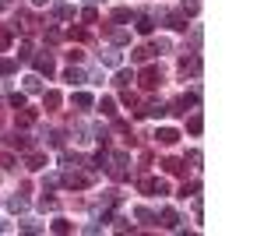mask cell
Instances as JSON below:
<instances>
[{
  "label": "cell",
  "mask_w": 264,
  "mask_h": 236,
  "mask_svg": "<svg viewBox=\"0 0 264 236\" xmlns=\"http://www.w3.org/2000/svg\"><path fill=\"white\" fill-rule=\"evenodd\" d=\"M32 124H35V113H32V109L18 113V127H32Z\"/></svg>",
  "instance_id": "cell-27"
},
{
  "label": "cell",
  "mask_w": 264,
  "mask_h": 236,
  "mask_svg": "<svg viewBox=\"0 0 264 236\" xmlns=\"http://www.w3.org/2000/svg\"><path fill=\"white\" fill-rule=\"evenodd\" d=\"M134 78H137L134 71H127V67H120V71H117V78H113V85H120V88H131V81H134Z\"/></svg>",
  "instance_id": "cell-8"
},
{
  "label": "cell",
  "mask_w": 264,
  "mask_h": 236,
  "mask_svg": "<svg viewBox=\"0 0 264 236\" xmlns=\"http://www.w3.org/2000/svg\"><path fill=\"white\" fill-rule=\"evenodd\" d=\"M11 106H18V109H21V106H25V95H21V92H14V95H11Z\"/></svg>",
  "instance_id": "cell-41"
},
{
  "label": "cell",
  "mask_w": 264,
  "mask_h": 236,
  "mask_svg": "<svg viewBox=\"0 0 264 236\" xmlns=\"http://www.w3.org/2000/svg\"><path fill=\"white\" fill-rule=\"evenodd\" d=\"M92 102H95V99H92L88 92H74V106H78V109H88Z\"/></svg>",
  "instance_id": "cell-23"
},
{
  "label": "cell",
  "mask_w": 264,
  "mask_h": 236,
  "mask_svg": "<svg viewBox=\"0 0 264 236\" xmlns=\"http://www.w3.org/2000/svg\"><path fill=\"white\" fill-rule=\"evenodd\" d=\"M50 229H53V233H60V236H64V233H70V229H74V226H70V222H67V219H53V226H50Z\"/></svg>",
  "instance_id": "cell-26"
},
{
  "label": "cell",
  "mask_w": 264,
  "mask_h": 236,
  "mask_svg": "<svg viewBox=\"0 0 264 236\" xmlns=\"http://www.w3.org/2000/svg\"><path fill=\"white\" fill-rule=\"evenodd\" d=\"M201 71V57L198 53H191V57H180V74L187 78V74H198Z\"/></svg>",
  "instance_id": "cell-4"
},
{
  "label": "cell",
  "mask_w": 264,
  "mask_h": 236,
  "mask_svg": "<svg viewBox=\"0 0 264 236\" xmlns=\"http://www.w3.org/2000/svg\"><path fill=\"white\" fill-rule=\"evenodd\" d=\"M64 81H70V85H81V81H85V74H81L78 67H70V71H64Z\"/></svg>",
  "instance_id": "cell-22"
},
{
  "label": "cell",
  "mask_w": 264,
  "mask_h": 236,
  "mask_svg": "<svg viewBox=\"0 0 264 236\" xmlns=\"http://www.w3.org/2000/svg\"><path fill=\"white\" fill-rule=\"evenodd\" d=\"M159 18H162V21H166V25H169L173 32H183V28H187V18H180V14H169V11H159Z\"/></svg>",
  "instance_id": "cell-6"
},
{
  "label": "cell",
  "mask_w": 264,
  "mask_h": 236,
  "mask_svg": "<svg viewBox=\"0 0 264 236\" xmlns=\"http://www.w3.org/2000/svg\"><path fill=\"white\" fill-rule=\"evenodd\" d=\"M25 88H28V92H39L43 85H39V78H35V74H28V78H25Z\"/></svg>",
  "instance_id": "cell-36"
},
{
  "label": "cell",
  "mask_w": 264,
  "mask_h": 236,
  "mask_svg": "<svg viewBox=\"0 0 264 236\" xmlns=\"http://www.w3.org/2000/svg\"><path fill=\"white\" fill-rule=\"evenodd\" d=\"M81 57H85V50H70V53H67L70 64H81Z\"/></svg>",
  "instance_id": "cell-38"
},
{
  "label": "cell",
  "mask_w": 264,
  "mask_h": 236,
  "mask_svg": "<svg viewBox=\"0 0 264 236\" xmlns=\"http://www.w3.org/2000/svg\"><path fill=\"white\" fill-rule=\"evenodd\" d=\"M99 109H102L106 116H113V113H117V99H113V95H102V99H99Z\"/></svg>",
  "instance_id": "cell-19"
},
{
  "label": "cell",
  "mask_w": 264,
  "mask_h": 236,
  "mask_svg": "<svg viewBox=\"0 0 264 236\" xmlns=\"http://www.w3.org/2000/svg\"><path fill=\"white\" fill-rule=\"evenodd\" d=\"M187 106H198V92H187V95L176 102V113H187Z\"/></svg>",
  "instance_id": "cell-18"
},
{
  "label": "cell",
  "mask_w": 264,
  "mask_h": 236,
  "mask_svg": "<svg viewBox=\"0 0 264 236\" xmlns=\"http://www.w3.org/2000/svg\"><path fill=\"white\" fill-rule=\"evenodd\" d=\"M131 18H134V14H131L127 7H117V11H113V21H120V25H124V21H131Z\"/></svg>",
  "instance_id": "cell-29"
},
{
  "label": "cell",
  "mask_w": 264,
  "mask_h": 236,
  "mask_svg": "<svg viewBox=\"0 0 264 236\" xmlns=\"http://www.w3.org/2000/svg\"><path fill=\"white\" fill-rule=\"evenodd\" d=\"M14 166V155L11 152H0V169H11Z\"/></svg>",
  "instance_id": "cell-35"
},
{
  "label": "cell",
  "mask_w": 264,
  "mask_h": 236,
  "mask_svg": "<svg viewBox=\"0 0 264 236\" xmlns=\"http://www.w3.org/2000/svg\"><path fill=\"white\" fill-rule=\"evenodd\" d=\"M134 81H141V88H159V85H162V71H159V67H144Z\"/></svg>",
  "instance_id": "cell-1"
},
{
  "label": "cell",
  "mask_w": 264,
  "mask_h": 236,
  "mask_svg": "<svg viewBox=\"0 0 264 236\" xmlns=\"http://www.w3.org/2000/svg\"><path fill=\"white\" fill-rule=\"evenodd\" d=\"M88 4H99V0H88Z\"/></svg>",
  "instance_id": "cell-44"
},
{
  "label": "cell",
  "mask_w": 264,
  "mask_h": 236,
  "mask_svg": "<svg viewBox=\"0 0 264 236\" xmlns=\"http://www.w3.org/2000/svg\"><path fill=\"white\" fill-rule=\"evenodd\" d=\"M7 145H11V148H21V152H28V148H32V141H28L25 134H11V138H7Z\"/></svg>",
  "instance_id": "cell-17"
},
{
  "label": "cell",
  "mask_w": 264,
  "mask_h": 236,
  "mask_svg": "<svg viewBox=\"0 0 264 236\" xmlns=\"http://www.w3.org/2000/svg\"><path fill=\"white\" fill-rule=\"evenodd\" d=\"M7 4H11V0H0V7H7Z\"/></svg>",
  "instance_id": "cell-43"
},
{
  "label": "cell",
  "mask_w": 264,
  "mask_h": 236,
  "mask_svg": "<svg viewBox=\"0 0 264 236\" xmlns=\"http://www.w3.org/2000/svg\"><path fill=\"white\" fill-rule=\"evenodd\" d=\"M25 166H28V169H46V155H43V152H32L28 159H25Z\"/></svg>",
  "instance_id": "cell-12"
},
{
  "label": "cell",
  "mask_w": 264,
  "mask_h": 236,
  "mask_svg": "<svg viewBox=\"0 0 264 236\" xmlns=\"http://www.w3.org/2000/svg\"><path fill=\"white\" fill-rule=\"evenodd\" d=\"M159 226H166V229H180V215H176L173 208H166V212H162V222H159Z\"/></svg>",
  "instance_id": "cell-14"
},
{
  "label": "cell",
  "mask_w": 264,
  "mask_h": 236,
  "mask_svg": "<svg viewBox=\"0 0 264 236\" xmlns=\"http://www.w3.org/2000/svg\"><path fill=\"white\" fill-rule=\"evenodd\" d=\"M141 113H144V116H166V113H169V109H166V106H162V102H148V106H144V109H141Z\"/></svg>",
  "instance_id": "cell-20"
},
{
  "label": "cell",
  "mask_w": 264,
  "mask_h": 236,
  "mask_svg": "<svg viewBox=\"0 0 264 236\" xmlns=\"http://www.w3.org/2000/svg\"><path fill=\"white\" fill-rule=\"evenodd\" d=\"M134 28H137L141 35H152V28H155V18H148V14H134Z\"/></svg>",
  "instance_id": "cell-7"
},
{
  "label": "cell",
  "mask_w": 264,
  "mask_h": 236,
  "mask_svg": "<svg viewBox=\"0 0 264 236\" xmlns=\"http://www.w3.org/2000/svg\"><path fill=\"white\" fill-rule=\"evenodd\" d=\"M131 57L141 64V60H148V57H152V50H148V46H137V50H131Z\"/></svg>",
  "instance_id": "cell-30"
},
{
  "label": "cell",
  "mask_w": 264,
  "mask_h": 236,
  "mask_svg": "<svg viewBox=\"0 0 264 236\" xmlns=\"http://www.w3.org/2000/svg\"><path fill=\"white\" fill-rule=\"evenodd\" d=\"M14 67H18L14 60H7V57H0V74H14Z\"/></svg>",
  "instance_id": "cell-33"
},
{
  "label": "cell",
  "mask_w": 264,
  "mask_h": 236,
  "mask_svg": "<svg viewBox=\"0 0 264 236\" xmlns=\"http://www.w3.org/2000/svg\"><path fill=\"white\" fill-rule=\"evenodd\" d=\"M35 71H39V74H46V78H50V74L57 71V64H53V57H50V53H46V57H39V60H35Z\"/></svg>",
  "instance_id": "cell-9"
},
{
  "label": "cell",
  "mask_w": 264,
  "mask_h": 236,
  "mask_svg": "<svg viewBox=\"0 0 264 236\" xmlns=\"http://www.w3.org/2000/svg\"><path fill=\"white\" fill-rule=\"evenodd\" d=\"M57 183H60V180H57V176H46V183H43V194H50V190H53V187H57Z\"/></svg>",
  "instance_id": "cell-40"
},
{
  "label": "cell",
  "mask_w": 264,
  "mask_h": 236,
  "mask_svg": "<svg viewBox=\"0 0 264 236\" xmlns=\"http://www.w3.org/2000/svg\"><path fill=\"white\" fill-rule=\"evenodd\" d=\"M194 194H198V183H183V187H180V198H183V201L194 198Z\"/></svg>",
  "instance_id": "cell-31"
},
{
  "label": "cell",
  "mask_w": 264,
  "mask_h": 236,
  "mask_svg": "<svg viewBox=\"0 0 264 236\" xmlns=\"http://www.w3.org/2000/svg\"><path fill=\"white\" fill-rule=\"evenodd\" d=\"M162 169H166L169 176H180V173H183V162H180V159H166V162H162Z\"/></svg>",
  "instance_id": "cell-21"
},
{
  "label": "cell",
  "mask_w": 264,
  "mask_h": 236,
  "mask_svg": "<svg viewBox=\"0 0 264 236\" xmlns=\"http://www.w3.org/2000/svg\"><path fill=\"white\" fill-rule=\"evenodd\" d=\"M32 4H35V7H43V4H46V0H32Z\"/></svg>",
  "instance_id": "cell-42"
},
{
  "label": "cell",
  "mask_w": 264,
  "mask_h": 236,
  "mask_svg": "<svg viewBox=\"0 0 264 236\" xmlns=\"http://www.w3.org/2000/svg\"><path fill=\"white\" fill-rule=\"evenodd\" d=\"M11 46V28H0V53Z\"/></svg>",
  "instance_id": "cell-34"
},
{
  "label": "cell",
  "mask_w": 264,
  "mask_h": 236,
  "mask_svg": "<svg viewBox=\"0 0 264 236\" xmlns=\"http://www.w3.org/2000/svg\"><path fill=\"white\" fill-rule=\"evenodd\" d=\"M180 7H183V14H191V18H194V14L201 11V0H180Z\"/></svg>",
  "instance_id": "cell-24"
},
{
  "label": "cell",
  "mask_w": 264,
  "mask_h": 236,
  "mask_svg": "<svg viewBox=\"0 0 264 236\" xmlns=\"http://www.w3.org/2000/svg\"><path fill=\"white\" fill-rule=\"evenodd\" d=\"M155 141L169 148V145H176V141H180V131H173V127H159V131H155Z\"/></svg>",
  "instance_id": "cell-5"
},
{
  "label": "cell",
  "mask_w": 264,
  "mask_h": 236,
  "mask_svg": "<svg viewBox=\"0 0 264 236\" xmlns=\"http://www.w3.org/2000/svg\"><path fill=\"white\" fill-rule=\"evenodd\" d=\"M137 187H141V194H169V183L162 176H144Z\"/></svg>",
  "instance_id": "cell-2"
},
{
  "label": "cell",
  "mask_w": 264,
  "mask_h": 236,
  "mask_svg": "<svg viewBox=\"0 0 264 236\" xmlns=\"http://www.w3.org/2000/svg\"><path fill=\"white\" fill-rule=\"evenodd\" d=\"M53 14L67 21V18H74V7H70V4H60V7H53Z\"/></svg>",
  "instance_id": "cell-28"
},
{
  "label": "cell",
  "mask_w": 264,
  "mask_h": 236,
  "mask_svg": "<svg viewBox=\"0 0 264 236\" xmlns=\"http://www.w3.org/2000/svg\"><path fill=\"white\" fill-rule=\"evenodd\" d=\"M187 131H191V134L198 138V134L204 131V116H201V113H194V116H191V120H187Z\"/></svg>",
  "instance_id": "cell-13"
},
{
  "label": "cell",
  "mask_w": 264,
  "mask_h": 236,
  "mask_svg": "<svg viewBox=\"0 0 264 236\" xmlns=\"http://www.w3.org/2000/svg\"><path fill=\"white\" fill-rule=\"evenodd\" d=\"M60 183H64L67 190H85V187L92 183V176H85V173H74V169H70V173H64V180H60Z\"/></svg>",
  "instance_id": "cell-3"
},
{
  "label": "cell",
  "mask_w": 264,
  "mask_h": 236,
  "mask_svg": "<svg viewBox=\"0 0 264 236\" xmlns=\"http://www.w3.org/2000/svg\"><path fill=\"white\" fill-rule=\"evenodd\" d=\"M134 215H137L144 226H159V215H155L152 208H134Z\"/></svg>",
  "instance_id": "cell-11"
},
{
  "label": "cell",
  "mask_w": 264,
  "mask_h": 236,
  "mask_svg": "<svg viewBox=\"0 0 264 236\" xmlns=\"http://www.w3.org/2000/svg\"><path fill=\"white\" fill-rule=\"evenodd\" d=\"M7 208H11V212H28V198L14 194V198H7Z\"/></svg>",
  "instance_id": "cell-16"
},
{
  "label": "cell",
  "mask_w": 264,
  "mask_h": 236,
  "mask_svg": "<svg viewBox=\"0 0 264 236\" xmlns=\"http://www.w3.org/2000/svg\"><path fill=\"white\" fill-rule=\"evenodd\" d=\"M81 18H85V21H95V18H99V11H95V7H85V11H81Z\"/></svg>",
  "instance_id": "cell-39"
},
{
  "label": "cell",
  "mask_w": 264,
  "mask_h": 236,
  "mask_svg": "<svg viewBox=\"0 0 264 236\" xmlns=\"http://www.w3.org/2000/svg\"><path fill=\"white\" fill-rule=\"evenodd\" d=\"M92 162H95L99 169H106V166H109V155H106V152H95V155H92Z\"/></svg>",
  "instance_id": "cell-32"
},
{
  "label": "cell",
  "mask_w": 264,
  "mask_h": 236,
  "mask_svg": "<svg viewBox=\"0 0 264 236\" xmlns=\"http://www.w3.org/2000/svg\"><path fill=\"white\" fill-rule=\"evenodd\" d=\"M39 208H43V212H53V208H57V198H46V194H43V201H39Z\"/></svg>",
  "instance_id": "cell-37"
},
{
  "label": "cell",
  "mask_w": 264,
  "mask_h": 236,
  "mask_svg": "<svg viewBox=\"0 0 264 236\" xmlns=\"http://www.w3.org/2000/svg\"><path fill=\"white\" fill-rule=\"evenodd\" d=\"M99 57H102L106 67H120V50H113V46H109V50H102Z\"/></svg>",
  "instance_id": "cell-10"
},
{
  "label": "cell",
  "mask_w": 264,
  "mask_h": 236,
  "mask_svg": "<svg viewBox=\"0 0 264 236\" xmlns=\"http://www.w3.org/2000/svg\"><path fill=\"white\" fill-rule=\"evenodd\" d=\"M109 43H117V46L131 43V32H124V28H109Z\"/></svg>",
  "instance_id": "cell-15"
},
{
  "label": "cell",
  "mask_w": 264,
  "mask_h": 236,
  "mask_svg": "<svg viewBox=\"0 0 264 236\" xmlns=\"http://www.w3.org/2000/svg\"><path fill=\"white\" fill-rule=\"evenodd\" d=\"M43 106L46 109H57L60 106V92H43Z\"/></svg>",
  "instance_id": "cell-25"
}]
</instances>
